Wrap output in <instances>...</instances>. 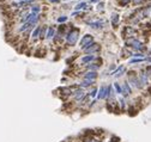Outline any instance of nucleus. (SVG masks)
I'll use <instances>...</instances> for the list:
<instances>
[{"label":"nucleus","mask_w":151,"mask_h":142,"mask_svg":"<svg viewBox=\"0 0 151 142\" xmlns=\"http://www.w3.org/2000/svg\"><path fill=\"white\" fill-rule=\"evenodd\" d=\"M78 33H79L78 30L71 29L70 31L66 33V43L68 45H74L76 42H77V39H78Z\"/></svg>","instance_id":"1"},{"label":"nucleus","mask_w":151,"mask_h":142,"mask_svg":"<svg viewBox=\"0 0 151 142\" xmlns=\"http://www.w3.org/2000/svg\"><path fill=\"white\" fill-rule=\"evenodd\" d=\"M58 92H59L60 97L63 98V99H67V98H70L72 96L73 90L71 89V86H64V87H60V89H58Z\"/></svg>","instance_id":"2"},{"label":"nucleus","mask_w":151,"mask_h":142,"mask_svg":"<svg viewBox=\"0 0 151 142\" xmlns=\"http://www.w3.org/2000/svg\"><path fill=\"white\" fill-rule=\"evenodd\" d=\"M94 44V37L91 35H86L83 37V39H82V42H80V47H82V49L85 50L88 49L90 45Z\"/></svg>","instance_id":"3"},{"label":"nucleus","mask_w":151,"mask_h":142,"mask_svg":"<svg viewBox=\"0 0 151 142\" xmlns=\"http://www.w3.org/2000/svg\"><path fill=\"white\" fill-rule=\"evenodd\" d=\"M97 77H98L97 72H90V71H89L83 75V79H85V80H96Z\"/></svg>","instance_id":"4"},{"label":"nucleus","mask_w":151,"mask_h":142,"mask_svg":"<svg viewBox=\"0 0 151 142\" xmlns=\"http://www.w3.org/2000/svg\"><path fill=\"white\" fill-rule=\"evenodd\" d=\"M101 50V47H100V44H92V45H90L88 49H85L84 51L85 53H89V54H91V53H98Z\"/></svg>","instance_id":"5"},{"label":"nucleus","mask_w":151,"mask_h":142,"mask_svg":"<svg viewBox=\"0 0 151 142\" xmlns=\"http://www.w3.org/2000/svg\"><path fill=\"white\" fill-rule=\"evenodd\" d=\"M112 24H113V28H116L119 24V16H118V13H113V16H112Z\"/></svg>","instance_id":"6"},{"label":"nucleus","mask_w":151,"mask_h":142,"mask_svg":"<svg viewBox=\"0 0 151 142\" xmlns=\"http://www.w3.org/2000/svg\"><path fill=\"white\" fill-rule=\"evenodd\" d=\"M41 31H42V28H41V26H37V29H35V31H34V33H32L34 41H36L41 36Z\"/></svg>","instance_id":"7"},{"label":"nucleus","mask_w":151,"mask_h":142,"mask_svg":"<svg viewBox=\"0 0 151 142\" xmlns=\"http://www.w3.org/2000/svg\"><path fill=\"white\" fill-rule=\"evenodd\" d=\"M53 35H54V29L49 28V29H48V33H47V38H52Z\"/></svg>","instance_id":"8"},{"label":"nucleus","mask_w":151,"mask_h":142,"mask_svg":"<svg viewBox=\"0 0 151 142\" xmlns=\"http://www.w3.org/2000/svg\"><path fill=\"white\" fill-rule=\"evenodd\" d=\"M83 7H88V6L85 5V3H82V4L77 5V6H76V10H80V9H83Z\"/></svg>","instance_id":"9"},{"label":"nucleus","mask_w":151,"mask_h":142,"mask_svg":"<svg viewBox=\"0 0 151 142\" xmlns=\"http://www.w3.org/2000/svg\"><path fill=\"white\" fill-rule=\"evenodd\" d=\"M65 20H67V17H65V16H61L60 18H58V22L59 23H63V22H65Z\"/></svg>","instance_id":"10"},{"label":"nucleus","mask_w":151,"mask_h":142,"mask_svg":"<svg viewBox=\"0 0 151 142\" xmlns=\"http://www.w3.org/2000/svg\"><path fill=\"white\" fill-rule=\"evenodd\" d=\"M49 1H51V3H59L60 0H49Z\"/></svg>","instance_id":"11"}]
</instances>
